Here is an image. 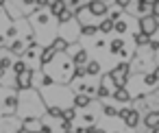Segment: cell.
Returning a JSON list of instances; mask_svg holds the SVG:
<instances>
[{
	"instance_id": "obj_1",
	"label": "cell",
	"mask_w": 159,
	"mask_h": 133,
	"mask_svg": "<svg viewBox=\"0 0 159 133\" xmlns=\"http://www.w3.org/2000/svg\"><path fill=\"white\" fill-rule=\"evenodd\" d=\"M109 76H111V81H113L116 87H126V81H129V76H131V66H129V63H118L116 70H113Z\"/></svg>"
},
{
	"instance_id": "obj_2",
	"label": "cell",
	"mask_w": 159,
	"mask_h": 133,
	"mask_svg": "<svg viewBox=\"0 0 159 133\" xmlns=\"http://www.w3.org/2000/svg\"><path fill=\"white\" fill-rule=\"evenodd\" d=\"M139 29H142L139 33L152 37V35L157 33V18H155V16H144V18H139Z\"/></svg>"
},
{
	"instance_id": "obj_3",
	"label": "cell",
	"mask_w": 159,
	"mask_h": 133,
	"mask_svg": "<svg viewBox=\"0 0 159 133\" xmlns=\"http://www.w3.org/2000/svg\"><path fill=\"white\" fill-rule=\"evenodd\" d=\"M33 79H35V74H33V70L29 68V70H24V72L18 74L16 85H18L20 89H31V87H33Z\"/></svg>"
},
{
	"instance_id": "obj_4",
	"label": "cell",
	"mask_w": 159,
	"mask_h": 133,
	"mask_svg": "<svg viewBox=\"0 0 159 133\" xmlns=\"http://www.w3.org/2000/svg\"><path fill=\"white\" fill-rule=\"evenodd\" d=\"M87 11H89L94 18H102V16H107V13H109L105 0H92V2L87 5Z\"/></svg>"
},
{
	"instance_id": "obj_5",
	"label": "cell",
	"mask_w": 159,
	"mask_h": 133,
	"mask_svg": "<svg viewBox=\"0 0 159 133\" xmlns=\"http://www.w3.org/2000/svg\"><path fill=\"white\" fill-rule=\"evenodd\" d=\"M63 11H68V2H66V0H52V2H50V16L52 18H59Z\"/></svg>"
},
{
	"instance_id": "obj_6",
	"label": "cell",
	"mask_w": 159,
	"mask_h": 133,
	"mask_svg": "<svg viewBox=\"0 0 159 133\" xmlns=\"http://www.w3.org/2000/svg\"><path fill=\"white\" fill-rule=\"evenodd\" d=\"M55 55H57V50H55L52 46L44 48V50H42V55H39V66H42V68H46V66L55 59Z\"/></svg>"
},
{
	"instance_id": "obj_7",
	"label": "cell",
	"mask_w": 159,
	"mask_h": 133,
	"mask_svg": "<svg viewBox=\"0 0 159 133\" xmlns=\"http://www.w3.org/2000/svg\"><path fill=\"white\" fill-rule=\"evenodd\" d=\"M89 103H92V98H89L87 94H76V96H72L74 109H85V107H89Z\"/></svg>"
},
{
	"instance_id": "obj_8",
	"label": "cell",
	"mask_w": 159,
	"mask_h": 133,
	"mask_svg": "<svg viewBox=\"0 0 159 133\" xmlns=\"http://www.w3.org/2000/svg\"><path fill=\"white\" fill-rule=\"evenodd\" d=\"M18 105H20V98H18L16 94H9V96L5 98V109H7L9 113H16V111H18Z\"/></svg>"
},
{
	"instance_id": "obj_9",
	"label": "cell",
	"mask_w": 159,
	"mask_h": 133,
	"mask_svg": "<svg viewBox=\"0 0 159 133\" xmlns=\"http://www.w3.org/2000/svg\"><path fill=\"white\" fill-rule=\"evenodd\" d=\"M111 94H113V98H116L118 103H129V100H131V94L126 92V87H116Z\"/></svg>"
},
{
	"instance_id": "obj_10",
	"label": "cell",
	"mask_w": 159,
	"mask_h": 133,
	"mask_svg": "<svg viewBox=\"0 0 159 133\" xmlns=\"http://www.w3.org/2000/svg\"><path fill=\"white\" fill-rule=\"evenodd\" d=\"M124 124H126L129 129H135V126L139 124V113H137V109H131V111H129V116L124 118Z\"/></svg>"
},
{
	"instance_id": "obj_11",
	"label": "cell",
	"mask_w": 159,
	"mask_h": 133,
	"mask_svg": "<svg viewBox=\"0 0 159 133\" xmlns=\"http://www.w3.org/2000/svg\"><path fill=\"white\" fill-rule=\"evenodd\" d=\"M72 63H74V66H87V53L81 48V50L72 57Z\"/></svg>"
},
{
	"instance_id": "obj_12",
	"label": "cell",
	"mask_w": 159,
	"mask_h": 133,
	"mask_svg": "<svg viewBox=\"0 0 159 133\" xmlns=\"http://www.w3.org/2000/svg\"><path fill=\"white\" fill-rule=\"evenodd\" d=\"M50 46H52V48H55V50H57V53H66V50H68V46H70V44H68V42H66V39H63V37H57V39H55V42H52V44H50Z\"/></svg>"
},
{
	"instance_id": "obj_13",
	"label": "cell",
	"mask_w": 159,
	"mask_h": 133,
	"mask_svg": "<svg viewBox=\"0 0 159 133\" xmlns=\"http://www.w3.org/2000/svg\"><path fill=\"white\" fill-rule=\"evenodd\" d=\"M96 33H98V26L96 24H83L81 26V35H85V37H92Z\"/></svg>"
},
{
	"instance_id": "obj_14",
	"label": "cell",
	"mask_w": 159,
	"mask_h": 133,
	"mask_svg": "<svg viewBox=\"0 0 159 133\" xmlns=\"http://www.w3.org/2000/svg\"><path fill=\"white\" fill-rule=\"evenodd\" d=\"M85 70H87L89 76H96V74H100V63H98V61H87Z\"/></svg>"
},
{
	"instance_id": "obj_15",
	"label": "cell",
	"mask_w": 159,
	"mask_h": 133,
	"mask_svg": "<svg viewBox=\"0 0 159 133\" xmlns=\"http://www.w3.org/2000/svg\"><path fill=\"white\" fill-rule=\"evenodd\" d=\"M111 31H113V22H111L109 18L98 24V33H111Z\"/></svg>"
},
{
	"instance_id": "obj_16",
	"label": "cell",
	"mask_w": 159,
	"mask_h": 133,
	"mask_svg": "<svg viewBox=\"0 0 159 133\" xmlns=\"http://www.w3.org/2000/svg\"><path fill=\"white\" fill-rule=\"evenodd\" d=\"M9 53H11V55H24V44H22V42H11Z\"/></svg>"
},
{
	"instance_id": "obj_17",
	"label": "cell",
	"mask_w": 159,
	"mask_h": 133,
	"mask_svg": "<svg viewBox=\"0 0 159 133\" xmlns=\"http://www.w3.org/2000/svg\"><path fill=\"white\" fill-rule=\"evenodd\" d=\"M157 122H159V113H148V116L144 118V124H146L148 129H152Z\"/></svg>"
},
{
	"instance_id": "obj_18",
	"label": "cell",
	"mask_w": 159,
	"mask_h": 133,
	"mask_svg": "<svg viewBox=\"0 0 159 133\" xmlns=\"http://www.w3.org/2000/svg\"><path fill=\"white\" fill-rule=\"evenodd\" d=\"M109 48H111V53H113V55H116V53L120 55V53H122V48H124V42H122V39H113V42L109 44Z\"/></svg>"
},
{
	"instance_id": "obj_19",
	"label": "cell",
	"mask_w": 159,
	"mask_h": 133,
	"mask_svg": "<svg viewBox=\"0 0 159 133\" xmlns=\"http://www.w3.org/2000/svg\"><path fill=\"white\" fill-rule=\"evenodd\" d=\"M122 16H124V9H113V11H109V20L111 22H118V20H122Z\"/></svg>"
},
{
	"instance_id": "obj_20",
	"label": "cell",
	"mask_w": 159,
	"mask_h": 133,
	"mask_svg": "<svg viewBox=\"0 0 159 133\" xmlns=\"http://www.w3.org/2000/svg\"><path fill=\"white\" fill-rule=\"evenodd\" d=\"M76 118V109L72 107V109H63V113H61V120H68V122H72Z\"/></svg>"
},
{
	"instance_id": "obj_21",
	"label": "cell",
	"mask_w": 159,
	"mask_h": 133,
	"mask_svg": "<svg viewBox=\"0 0 159 133\" xmlns=\"http://www.w3.org/2000/svg\"><path fill=\"white\" fill-rule=\"evenodd\" d=\"M133 39H135V44H137V46H146V44L150 42V37H148V35H144V33H137Z\"/></svg>"
},
{
	"instance_id": "obj_22",
	"label": "cell",
	"mask_w": 159,
	"mask_h": 133,
	"mask_svg": "<svg viewBox=\"0 0 159 133\" xmlns=\"http://www.w3.org/2000/svg\"><path fill=\"white\" fill-rule=\"evenodd\" d=\"M11 68H13V72H16V74H20V72H24V70H29V66H26L24 61H16Z\"/></svg>"
},
{
	"instance_id": "obj_23",
	"label": "cell",
	"mask_w": 159,
	"mask_h": 133,
	"mask_svg": "<svg viewBox=\"0 0 159 133\" xmlns=\"http://www.w3.org/2000/svg\"><path fill=\"white\" fill-rule=\"evenodd\" d=\"M129 26H126V22L124 20H118V22H113V31H118V33H124Z\"/></svg>"
},
{
	"instance_id": "obj_24",
	"label": "cell",
	"mask_w": 159,
	"mask_h": 133,
	"mask_svg": "<svg viewBox=\"0 0 159 133\" xmlns=\"http://www.w3.org/2000/svg\"><path fill=\"white\" fill-rule=\"evenodd\" d=\"M96 94H98L100 98H105V96H109L111 92H109V87H107V85H98V89H96Z\"/></svg>"
},
{
	"instance_id": "obj_25",
	"label": "cell",
	"mask_w": 159,
	"mask_h": 133,
	"mask_svg": "<svg viewBox=\"0 0 159 133\" xmlns=\"http://www.w3.org/2000/svg\"><path fill=\"white\" fill-rule=\"evenodd\" d=\"M105 116H109V118H113V116H118V111H116V107H111V105H105Z\"/></svg>"
},
{
	"instance_id": "obj_26",
	"label": "cell",
	"mask_w": 159,
	"mask_h": 133,
	"mask_svg": "<svg viewBox=\"0 0 159 133\" xmlns=\"http://www.w3.org/2000/svg\"><path fill=\"white\" fill-rule=\"evenodd\" d=\"M0 68H11V57H2V59H0Z\"/></svg>"
},
{
	"instance_id": "obj_27",
	"label": "cell",
	"mask_w": 159,
	"mask_h": 133,
	"mask_svg": "<svg viewBox=\"0 0 159 133\" xmlns=\"http://www.w3.org/2000/svg\"><path fill=\"white\" fill-rule=\"evenodd\" d=\"M16 35H18V26H9V29H7V37H9V39H13Z\"/></svg>"
},
{
	"instance_id": "obj_28",
	"label": "cell",
	"mask_w": 159,
	"mask_h": 133,
	"mask_svg": "<svg viewBox=\"0 0 159 133\" xmlns=\"http://www.w3.org/2000/svg\"><path fill=\"white\" fill-rule=\"evenodd\" d=\"M116 5H118L120 9H126V7L131 5V0H116Z\"/></svg>"
},
{
	"instance_id": "obj_29",
	"label": "cell",
	"mask_w": 159,
	"mask_h": 133,
	"mask_svg": "<svg viewBox=\"0 0 159 133\" xmlns=\"http://www.w3.org/2000/svg\"><path fill=\"white\" fill-rule=\"evenodd\" d=\"M152 16H155V18L159 20V0H157V2L152 5Z\"/></svg>"
},
{
	"instance_id": "obj_30",
	"label": "cell",
	"mask_w": 159,
	"mask_h": 133,
	"mask_svg": "<svg viewBox=\"0 0 159 133\" xmlns=\"http://www.w3.org/2000/svg\"><path fill=\"white\" fill-rule=\"evenodd\" d=\"M129 111H131V109H120V111H118V118H122V120H124V118L129 116Z\"/></svg>"
},
{
	"instance_id": "obj_31",
	"label": "cell",
	"mask_w": 159,
	"mask_h": 133,
	"mask_svg": "<svg viewBox=\"0 0 159 133\" xmlns=\"http://www.w3.org/2000/svg\"><path fill=\"white\" fill-rule=\"evenodd\" d=\"M148 46H150L152 50H159V42H155V39H150V42H148Z\"/></svg>"
},
{
	"instance_id": "obj_32",
	"label": "cell",
	"mask_w": 159,
	"mask_h": 133,
	"mask_svg": "<svg viewBox=\"0 0 159 133\" xmlns=\"http://www.w3.org/2000/svg\"><path fill=\"white\" fill-rule=\"evenodd\" d=\"M52 0H37V7H48Z\"/></svg>"
},
{
	"instance_id": "obj_33",
	"label": "cell",
	"mask_w": 159,
	"mask_h": 133,
	"mask_svg": "<svg viewBox=\"0 0 159 133\" xmlns=\"http://www.w3.org/2000/svg\"><path fill=\"white\" fill-rule=\"evenodd\" d=\"M16 133H33V131H29V129H24V126H22V129H18Z\"/></svg>"
},
{
	"instance_id": "obj_34",
	"label": "cell",
	"mask_w": 159,
	"mask_h": 133,
	"mask_svg": "<svg viewBox=\"0 0 159 133\" xmlns=\"http://www.w3.org/2000/svg\"><path fill=\"white\" fill-rule=\"evenodd\" d=\"M142 2H146V5H150V7H152V5L157 2V0H142Z\"/></svg>"
},
{
	"instance_id": "obj_35",
	"label": "cell",
	"mask_w": 159,
	"mask_h": 133,
	"mask_svg": "<svg viewBox=\"0 0 159 133\" xmlns=\"http://www.w3.org/2000/svg\"><path fill=\"white\" fill-rule=\"evenodd\" d=\"M5 76V68H0V79H2Z\"/></svg>"
},
{
	"instance_id": "obj_36",
	"label": "cell",
	"mask_w": 159,
	"mask_h": 133,
	"mask_svg": "<svg viewBox=\"0 0 159 133\" xmlns=\"http://www.w3.org/2000/svg\"><path fill=\"white\" fill-rule=\"evenodd\" d=\"M96 133H107V131H102V129H96Z\"/></svg>"
},
{
	"instance_id": "obj_37",
	"label": "cell",
	"mask_w": 159,
	"mask_h": 133,
	"mask_svg": "<svg viewBox=\"0 0 159 133\" xmlns=\"http://www.w3.org/2000/svg\"><path fill=\"white\" fill-rule=\"evenodd\" d=\"M157 31H159V20H157Z\"/></svg>"
},
{
	"instance_id": "obj_38",
	"label": "cell",
	"mask_w": 159,
	"mask_h": 133,
	"mask_svg": "<svg viewBox=\"0 0 159 133\" xmlns=\"http://www.w3.org/2000/svg\"><path fill=\"white\" fill-rule=\"evenodd\" d=\"M66 133H72V131H66Z\"/></svg>"
}]
</instances>
